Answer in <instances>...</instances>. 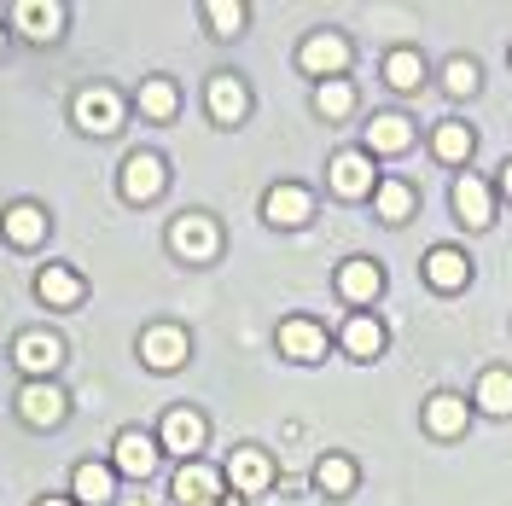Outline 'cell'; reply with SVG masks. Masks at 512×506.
Here are the masks:
<instances>
[{"label": "cell", "instance_id": "1", "mask_svg": "<svg viewBox=\"0 0 512 506\" xmlns=\"http://www.w3.org/2000/svg\"><path fill=\"white\" fill-rule=\"evenodd\" d=\"M297 64L309 70V76H326V82H338L344 70H350V41L338 30H315L303 47H297Z\"/></svg>", "mask_w": 512, "mask_h": 506}, {"label": "cell", "instance_id": "2", "mask_svg": "<svg viewBox=\"0 0 512 506\" xmlns=\"http://www.w3.org/2000/svg\"><path fill=\"white\" fill-rule=\"evenodd\" d=\"M163 181H169V169H163L158 152H134V158L123 163V198L128 204H152L163 192Z\"/></svg>", "mask_w": 512, "mask_h": 506}, {"label": "cell", "instance_id": "3", "mask_svg": "<svg viewBox=\"0 0 512 506\" xmlns=\"http://www.w3.org/2000/svg\"><path fill=\"white\" fill-rule=\"evenodd\" d=\"M169 245L187 256V262H210V256H216V245H222V233H216V222H210V216H181V222L169 227Z\"/></svg>", "mask_w": 512, "mask_h": 506}, {"label": "cell", "instance_id": "4", "mask_svg": "<svg viewBox=\"0 0 512 506\" xmlns=\"http://www.w3.org/2000/svg\"><path fill=\"white\" fill-rule=\"evenodd\" d=\"M76 123L88 128V134H117V128H123V99L111 94V88L76 94Z\"/></svg>", "mask_w": 512, "mask_h": 506}, {"label": "cell", "instance_id": "5", "mask_svg": "<svg viewBox=\"0 0 512 506\" xmlns=\"http://www.w3.org/2000/svg\"><path fill=\"white\" fill-rule=\"evenodd\" d=\"M12 361H18L30 379H47V373L64 361V344L53 338V332H24V338L12 344Z\"/></svg>", "mask_w": 512, "mask_h": 506}, {"label": "cell", "instance_id": "6", "mask_svg": "<svg viewBox=\"0 0 512 506\" xmlns=\"http://www.w3.org/2000/svg\"><path fill=\"white\" fill-rule=\"evenodd\" d=\"M326 175H332V187L344 192V198H367V192H379V175H373V158H367V152H338Z\"/></svg>", "mask_w": 512, "mask_h": 506}, {"label": "cell", "instance_id": "7", "mask_svg": "<svg viewBox=\"0 0 512 506\" xmlns=\"http://www.w3.org/2000/svg\"><path fill=\"white\" fill-rule=\"evenodd\" d=\"M140 355H146V367L175 373V367L187 361V332H181V326H152V332L140 338Z\"/></svg>", "mask_w": 512, "mask_h": 506}, {"label": "cell", "instance_id": "8", "mask_svg": "<svg viewBox=\"0 0 512 506\" xmlns=\"http://www.w3.org/2000/svg\"><path fill=\"white\" fill-rule=\"evenodd\" d=\"M18 413L30 419V425H59L64 419V390L47 379H30L24 390H18Z\"/></svg>", "mask_w": 512, "mask_h": 506}, {"label": "cell", "instance_id": "9", "mask_svg": "<svg viewBox=\"0 0 512 506\" xmlns=\"http://www.w3.org/2000/svg\"><path fill=\"white\" fill-rule=\"evenodd\" d=\"M268 477H274V466H268L262 448H233V460H227V483H233L239 495H262Z\"/></svg>", "mask_w": 512, "mask_h": 506}, {"label": "cell", "instance_id": "10", "mask_svg": "<svg viewBox=\"0 0 512 506\" xmlns=\"http://www.w3.org/2000/svg\"><path fill=\"white\" fill-rule=\"evenodd\" d=\"M111 460H117V472H128V477H152L158 472V443H152L146 431H123L117 448H111Z\"/></svg>", "mask_w": 512, "mask_h": 506}, {"label": "cell", "instance_id": "11", "mask_svg": "<svg viewBox=\"0 0 512 506\" xmlns=\"http://www.w3.org/2000/svg\"><path fill=\"white\" fill-rule=\"evenodd\" d=\"M163 448H169V454H181V460H192V454L204 448V419H198L192 408L163 413Z\"/></svg>", "mask_w": 512, "mask_h": 506}, {"label": "cell", "instance_id": "12", "mask_svg": "<svg viewBox=\"0 0 512 506\" xmlns=\"http://www.w3.org/2000/svg\"><path fill=\"white\" fill-rule=\"evenodd\" d=\"M12 24L24 35H35V41H53L64 30V6H53V0H18L12 6Z\"/></svg>", "mask_w": 512, "mask_h": 506}, {"label": "cell", "instance_id": "13", "mask_svg": "<svg viewBox=\"0 0 512 506\" xmlns=\"http://www.w3.org/2000/svg\"><path fill=\"white\" fill-rule=\"evenodd\" d=\"M245 111H251L245 82H239V76H210V117L233 128V123H245Z\"/></svg>", "mask_w": 512, "mask_h": 506}, {"label": "cell", "instance_id": "14", "mask_svg": "<svg viewBox=\"0 0 512 506\" xmlns=\"http://www.w3.org/2000/svg\"><path fill=\"white\" fill-rule=\"evenodd\" d=\"M309 210H315V198H309L303 187H274L268 198H262V216H268L274 227H303Z\"/></svg>", "mask_w": 512, "mask_h": 506}, {"label": "cell", "instance_id": "15", "mask_svg": "<svg viewBox=\"0 0 512 506\" xmlns=\"http://www.w3.org/2000/svg\"><path fill=\"white\" fill-rule=\"evenodd\" d=\"M338 291H344V303H373V297L384 291L379 262H367V256L344 262V268H338Z\"/></svg>", "mask_w": 512, "mask_h": 506}, {"label": "cell", "instance_id": "16", "mask_svg": "<svg viewBox=\"0 0 512 506\" xmlns=\"http://www.w3.org/2000/svg\"><path fill=\"white\" fill-rule=\"evenodd\" d=\"M0 227H6V239H12L18 251H30V245L47 239V210H41V204H12V210L0 216Z\"/></svg>", "mask_w": 512, "mask_h": 506}, {"label": "cell", "instance_id": "17", "mask_svg": "<svg viewBox=\"0 0 512 506\" xmlns=\"http://www.w3.org/2000/svg\"><path fill=\"white\" fill-rule=\"evenodd\" d=\"M35 291H41V303H47V309H76V303H82V274L53 262V268H41Z\"/></svg>", "mask_w": 512, "mask_h": 506}, {"label": "cell", "instance_id": "18", "mask_svg": "<svg viewBox=\"0 0 512 506\" xmlns=\"http://www.w3.org/2000/svg\"><path fill=\"white\" fill-rule=\"evenodd\" d=\"M425 280L437 285V291H460V285L472 280V262L454 251V245H437V251L425 256Z\"/></svg>", "mask_w": 512, "mask_h": 506}, {"label": "cell", "instance_id": "19", "mask_svg": "<svg viewBox=\"0 0 512 506\" xmlns=\"http://www.w3.org/2000/svg\"><path fill=\"white\" fill-rule=\"evenodd\" d=\"M280 355H291V361H320L326 355V332H320L315 320H286L280 326Z\"/></svg>", "mask_w": 512, "mask_h": 506}, {"label": "cell", "instance_id": "20", "mask_svg": "<svg viewBox=\"0 0 512 506\" xmlns=\"http://www.w3.org/2000/svg\"><path fill=\"white\" fill-rule=\"evenodd\" d=\"M216 489H222V477L210 472V466H198V460H187L181 477H175V501L181 506H210L216 501Z\"/></svg>", "mask_w": 512, "mask_h": 506}, {"label": "cell", "instance_id": "21", "mask_svg": "<svg viewBox=\"0 0 512 506\" xmlns=\"http://www.w3.org/2000/svg\"><path fill=\"white\" fill-rule=\"evenodd\" d=\"M408 146H414V123H408V117H373V123H367V158H373V152L390 158V152H408Z\"/></svg>", "mask_w": 512, "mask_h": 506}, {"label": "cell", "instance_id": "22", "mask_svg": "<svg viewBox=\"0 0 512 506\" xmlns=\"http://www.w3.org/2000/svg\"><path fill=\"white\" fill-rule=\"evenodd\" d=\"M454 210H460L466 227H489V187H483L478 175H460L454 181Z\"/></svg>", "mask_w": 512, "mask_h": 506}, {"label": "cell", "instance_id": "23", "mask_svg": "<svg viewBox=\"0 0 512 506\" xmlns=\"http://www.w3.org/2000/svg\"><path fill=\"white\" fill-rule=\"evenodd\" d=\"M425 425L437 431V437H454V431H466V396H431L425 402Z\"/></svg>", "mask_w": 512, "mask_h": 506}, {"label": "cell", "instance_id": "24", "mask_svg": "<svg viewBox=\"0 0 512 506\" xmlns=\"http://www.w3.org/2000/svg\"><path fill=\"white\" fill-rule=\"evenodd\" d=\"M384 82L402 88V94H414L419 82H425V59H419L414 47H396V53L384 59Z\"/></svg>", "mask_w": 512, "mask_h": 506}, {"label": "cell", "instance_id": "25", "mask_svg": "<svg viewBox=\"0 0 512 506\" xmlns=\"http://www.w3.org/2000/svg\"><path fill=\"white\" fill-rule=\"evenodd\" d=\"M344 349H350V361H373L384 349V326L367 320V315H355L350 326H344Z\"/></svg>", "mask_w": 512, "mask_h": 506}, {"label": "cell", "instance_id": "26", "mask_svg": "<svg viewBox=\"0 0 512 506\" xmlns=\"http://www.w3.org/2000/svg\"><path fill=\"white\" fill-rule=\"evenodd\" d=\"M315 489H320V495H332V501H338V495H350V489H355V466L344 460V454H326V460L315 466Z\"/></svg>", "mask_w": 512, "mask_h": 506}, {"label": "cell", "instance_id": "27", "mask_svg": "<svg viewBox=\"0 0 512 506\" xmlns=\"http://www.w3.org/2000/svg\"><path fill=\"white\" fill-rule=\"evenodd\" d=\"M70 489H76V501H88V506H105L111 501V466H76V477H70Z\"/></svg>", "mask_w": 512, "mask_h": 506}, {"label": "cell", "instance_id": "28", "mask_svg": "<svg viewBox=\"0 0 512 506\" xmlns=\"http://www.w3.org/2000/svg\"><path fill=\"white\" fill-rule=\"evenodd\" d=\"M373 210H379L384 222H408V210H414V187H408V181H379Z\"/></svg>", "mask_w": 512, "mask_h": 506}, {"label": "cell", "instance_id": "29", "mask_svg": "<svg viewBox=\"0 0 512 506\" xmlns=\"http://www.w3.org/2000/svg\"><path fill=\"white\" fill-rule=\"evenodd\" d=\"M315 111L326 117V123H338V117H350L355 111V88L338 76V82H320L315 88Z\"/></svg>", "mask_w": 512, "mask_h": 506}, {"label": "cell", "instance_id": "30", "mask_svg": "<svg viewBox=\"0 0 512 506\" xmlns=\"http://www.w3.org/2000/svg\"><path fill=\"white\" fill-rule=\"evenodd\" d=\"M175 105H181V94H175V82H163V76H152V82L140 88V111H146L152 123H169Z\"/></svg>", "mask_w": 512, "mask_h": 506}, {"label": "cell", "instance_id": "31", "mask_svg": "<svg viewBox=\"0 0 512 506\" xmlns=\"http://www.w3.org/2000/svg\"><path fill=\"white\" fill-rule=\"evenodd\" d=\"M431 146H437V158H443V163H466V158H472V128H466V123H443Z\"/></svg>", "mask_w": 512, "mask_h": 506}, {"label": "cell", "instance_id": "32", "mask_svg": "<svg viewBox=\"0 0 512 506\" xmlns=\"http://www.w3.org/2000/svg\"><path fill=\"white\" fill-rule=\"evenodd\" d=\"M478 408L483 413H512V373H483Z\"/></svg>", "mask_w": 512, "mask_h": 506}, {"label": "cell", "instance_id": "33", "mask_svg": "<svg viewBox=\"0 0 512 506\" xmlns=\"http://www.w3.org/2000/svg\"><path fill=\"white\" fill-rule=\"evenodd\" d=\"M204 18H210V30L216 35H239L245 30V6H239V0H210Z\"/></svg>", "mask_w": 512, "mask_h": 506}, {"label": "cell", "instance_id": "34", "mask_svg": "<svg viewBox=\"0 0 512 506\" xmlns=\"http://www.w3.org/2000/svg\"><path fill=\"white\" fill-rule=\"evenodd\" d=\"M448 94H478V64H472V59L448 64Z\"/></svg>", "mask_w": 512, "mask_h": 506}, {"label": "cell", "instance_id": "35", "mask_svg": "<svg viewBox=\"0 0 512 506\" xmlns=\"http://www.w3.org/2000/svg\"><path fill=\"white\" fill-rule=\"evenodd\" d=\"M501 198L512 204V163H501Z\"/></svg>", "mask_w": 512, "mask_h": 506}, {"label": "cell", "instance_id": "36", "mask_svg": "<svg viewBox=\"0 0 512 506\" xmlns=\"http://www.w3.org/2000/svg\"><path fill=\"white\" fill-rule=\"evenodd\" d=\"M41 506H70V501H64V495H47V501H41Z\"/></svg>", "mask_w": 512, "mask_h": 506}]
</instances>
